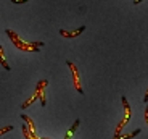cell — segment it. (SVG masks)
<instances>
[{
	"instance_id": "obj_1",
	"label": "cell",
	"mask_w": 148,
	"mask_h": 139,
	"mask_svg": "<svg viewBox=\"0 0 148 139\" xmlns=\"http://www.w3.org/2000/svg\"><path fill=\"white\" fill-rule=\"evenodd\" d=\"M122 104H124V109H126V117L122 118V121L119 123L118 128H116V136H118L119 133H121L122 126H124V124H126L127 121H129V118H130V107H129V104H127V99H126V97H122Z\"/></svg>"
},
{
	"instance_id": "obj_2",
	"label": "cell",
	"mask_w": 148,
	"mask_h": 139,
	"mask_svg": "<svg viewBox=\"0 0 148 139\" xmlns=\"http://www.w3.org/2000/svg\"><path fill=\"white\" fill-rule=\"evenodd\" d=\"M68 66L71 68V71H73V76H74V86H76V89L79 91V94H84V91H82L81 87V83H79V75H77V68L74 66L71 62H68Z\"/></svg>"
},
{
	"instance_id": "obj_3",
	"label": "cell",
	"mask_w": 148,
	"mask_h": 139,
	"mask_svg": "<svg viewBox=\"0 0 148 139\" xmlns=\"http://www.w3.org/2000/svg\"><path fill=\"white\" fill-rule=\"evenodd\" d=\"M84 29H85V28L82 26V28H79L77 31H74V33H66V31H60V34H61V36H64V37H74V36H79V34H81Z\"/></svg>"
},
{
	"instance_id": "obj_4",
	"label": "cell",
	"mask_w": 148,
	"mask_h": 139,
	"mask_svg": "<svg viewBox=\"0 0 148 139\" xmlns=\"http://www.w3.org/2000/svg\"><path fill=\"white\" fill-rule=\"evenodd\" d=\"M137 134H140V129H135L132 134H127V136H124V138H114V139H129V138H134V136H137Z\"/></svg>"
},
{
	"instance_id": "obj_5",
	"label": "cell",
	"mask_w": 148,
	"mask_h": 139,
	"mask_svg": "<svg viewBox=\"0 0 148 139\" xmlns=\"http://www.w3.org/2000/svg\"><path fill=\"white\" fill-rule=\"evenodd\" d=\"M0 63L3 65V68H5V70H10V66H8V65H7V62H5L3 55H0Z\"/></svg>"
},
{
	"instance_id": "obj_6",
	"label": "cell",
	"mask_w": 148,
	"mask_h": 139,
	"mask_svg": "<svg viewBox=\"0 0 148 139\" xmlns=\"http://www.w3.org/2000/svg\"><path fill=\"white\" fill-rule=\"evenodd\" d=\"M13 129V126H7V128H3L2 131H0V134H5V133H8V131H11Z\"/></svg>"
},
{
	"instance_id": "obj_7",
	"label": "cell",
	"mask_w": 148,
	"mask_h": 139,
	"mask_svg": "<svg viewBox=\"0 0 148 139\" xmlns=\"http://www.w3.org/2000/svg\"><path fill=\"white\" fill-rule=\"evenodd\" d=\"M13 3H23V2H26V0H11Z\"/></svg>"
},
{
	"instance_id": "obj_8",
	"label": "cell",
	"mask_w": 148,
	"mask_h": 139,
	"mask_svg": "<svg viewBox=\"0 0 148 139\" xmlns=\"http://www.w3.org/2000/svg\"><path fill=\"white\" fill-rule=\"evenodd\" d=\"M145 120H147V123H148V107H147V110H145Z\"/></svg>"
},
{
	"instance_id": "obj_9",
	"label": "cell",
	"mask_w": 148,
	"mask_h": 139,
	"mask_svg": "<svg viewBox=\"0 0 148 139\" xmlns=\"http://www.w3.org/2000/svg\"><path fill=\"white\" fill-rule=\"evenodd\" d=\"M143 100H145V102H148V92H147V95L143 97Z\"/></svg>"
},
{
	"instance_id": "obj_10",
	"label": "cell",
	"mask_w": 148,
	"mask_h": 139,
	"mask_svg": "<svg viewBox=\"0 0 148 139\" xmlns=\"http://www.w3.org/2000/svg\"><path fill=\"white\" fill-rule=\"evenodd\" d=\"M140 2H142V0H135V3H140Z\"/></svg>"
}]
</instances>
